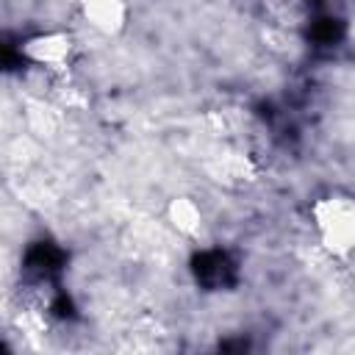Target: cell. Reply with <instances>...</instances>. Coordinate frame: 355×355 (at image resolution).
<instances>
[{
    "instance_id": "obj_1",
    "label": "cell",
    "mask_w": 355,
    "mask_h": 355,
    "mask_svg": "<svg viewBox=\"0 0 355 355\" xmlns=\"http://www.w3.org/2000/svg\"><path fill=\"white\" fill-rule=\"evenodd\" d=\"M311 225L322 250L336 261H349L355 250V200L347 191H327L311 205Z\"/></svg>"
},
{
    "instance_id": "obj_2",
    "label": "cell",
    "mask_w": 355,
    "mask_h": 355,
    "mask_svg": "<svg viewBox=\"0 0 355 355\" xmlns=\"http://www.w3.org/2000/svg\"><path fill=\"white\" fill-rule=\"evenodd\" d=\"M19 53L25 61L42 67V69H67L75 55V36L69 31H39L22 39Z\"/></svg>"
},
{
    "instance_id": "obj_3",
    "label": "cell",
    "mask_w": 355,
    "mask_h": 355,
    "mask_svg": "<svg viewBox=\"0 0 355 355\" xmlns=\"http://www.w3.org/2000/svg\"><path fill=\"white\" fill-rule=\"evenodd\" d=\"M78 8L86 25L100 36H119L130 19L128 0H78Z\"/></svg>"
},
{
    "instance_id": "obj_4",
    "label": "cell",
    "mask_w": 355,
    "mask_h": 355,
    "mask_svg": "<svg viewBox=\"0 0 355 355\" xmlns=\"http://www.w3.org/2000/svg\"><path fill=\"white\" fill-rule=\"evenodd\" d=\"M166 222L178 236L194 239V236H200V230L205 225V214H202V205L191 194H175L166 202Z\"/></svg>"
}]
</instances>
